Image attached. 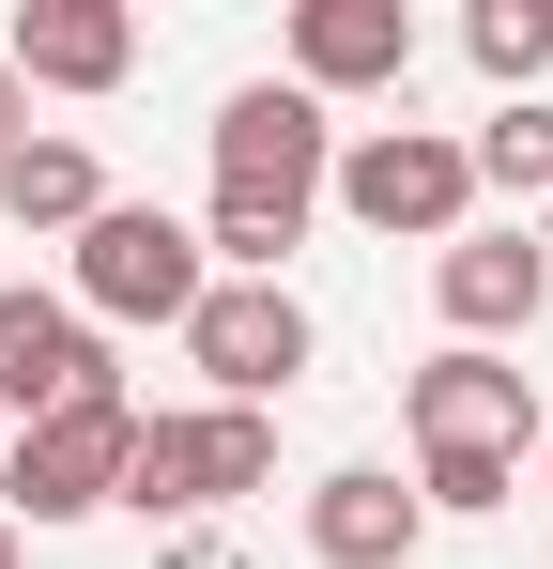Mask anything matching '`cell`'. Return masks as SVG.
Listing matches in <instances>:
<instances>
[{"label":"cell","mask_w":553,"mask_h":569,"mask_svg":"<svg viewBox=\"0 0 553 569\" xmlns=\"http://www.w3.org/2000/svg\"><path fill=\"white\" fill-rule=\"evenodd\" d=\"M262 477H276V416L200 400V416H139L123 508H139V523H200V508H231V492H262Z\"/></svg>","instance_id":"1"},{"label":"cell","mask_w":553,"mask_h":569,"mask_svg":"<svg viewBox=\"0 0 553 569\" xmlns=\"http://www.w3.org/2000/svg\"><path fill=\"white\" fill-rule=\"evenodd\" d=\"M339 216L384 231V247H461L476 154H461L446 123H369V139H339Z\"/></svg>","instance_id":"2"},{"label":"cell","mask_w":553,"mask_h":569,"mask_svg":"<svg viewBox=\"0 0 553 569\" xmlns=\"http://www.w3.org/2000/svg\"><path fill=\"white\" fill-rule=\"evenodd\" d=\"M339 186V123L323 93H292V78H247V93L215 108V200H247V216H292L308 231V200Z\"/></svg>","instance_id":"3"},{"label":"cell","mask_w":553,"mask_h":569,"mask_svg":"<svg viewBox=\"0 0 553 569\" xmlns=\"http://www.w3.org/2000/svg\"><path fill=\"white\" fill-rule=\"evenodd\" d=\"M123 447H139V400L108 385L78 416H47V431H16L0 447V523L31 539V523H92V508H123Z\"/></svg>","instance_id":"4"},{"label":"cell","mask_w":553,"mask_h":569,"mask_svg":"<svg viewBox=\"0 0 553 569\" xmlns=\"http://www.w3.org/2000/svg\"><path fill=\"white\" fill-rule=\"evenodd\" d=\"M200 292H215V262H200V231L154 216V200H108L78 231V323H184Z\"/></svg>","instance_id":"5"},{"label":"cell","mask_w":553,"mask_h":569,"mask_svg":"<svg viewBox=\"0 0 553 569\" xmlns=\"http://www.w3.org/2000/svg\"><path fill=\"white\" fill-rule=\"evenodd\" d=\"M400 416H415V462H523L539 447V385L507 355H476V339H446L431 370L400 385Z\"/></svg>","instance_id":"6"},{"label":"cell","mask_w":553,"mask_h":569,"mask_svg":"<svg viewBox=\"0 0 553 569\" xmlns=\"http://www.w3.org/2000/svg\"><path fill=\"white\" fill-rule=\"evenodd\" d=\"M184 355H200V385H215V400L276 416V400H292V370H308V308H292V278H215L200 308H184Z\"/></svg>","instance_id":"7"},{"label":"cell","mask_w":553,"mask_h":569,"mask_svg":"<svg viewBox=\"0 0 553 569\" xmlns=\"http://www.w3.org/2000/svg\"><path fill=\"white\" fill-rule=\"evenodd\" d=\"M108 339L78 323V292H0V416L16 431H47V416H78V400H108Z\"/></svg>","instance_id":"8"},{"label":"cell","mask_w":553,"mask_h":569,"mask_svg":"<svg viewBox=\"0 0 553 569\" xmlns=\"http://www.w3.org/2000/svg\"><path fill=\"white\" fill-rule=\"evenodd\" d=\"M0 62H16L31 93H123V78H139V16H123V0H16Z\"/></svg>","instance_id":"9"},{"label":"cell","mask_w":553,"mask_h":569,"mask_svg":"<svg viewBox=\"0 0 553 569\" xmlns=\"http://www.w3.org/2000/svg\"><path fill=\"white\" fill-rule=\"evenodd\" d=\"M415 0H292V93H400Z\"/></svg>","instance_id":"10"},{"label":"cell","mask_w":553,"mask_h":569,"mask_svg":"<svg viewBox=\"0 0 553 569\" xmlns=\"http://www.w3.org/2000/svg\"><path fill=\"white\" fill-rule=\"evenodd\" d=\"M431 308H446L461 339L492 355V339H523L553 308V262H539V231H461V247H431Z\"/></svg>","instance_id":"11"},{"label":"cell","mask_w":553,"mask_h":569,"mask_svg":"<svg viewBox=\"0 0 553 569\" xmlns=\"http://www.w3.org/2000/svg\"><path fill=\"white\" fill-rule=\"evenodd\" d=\"M415 539H431V508H415L384 462H339L308 492V555L323 569H415Z\"/></svg>","instance_id":"12"},{"label":"cell","mask_w":553,"mask_h":569,"mask_svg":"<svg viewBox=\"0 0 553 569\" xmlns=\"http://www.w3.org/2000/svg\"><path fill=\"white\" fill-rule=\"evenodd\" d=\"M0 216H16V231H92V216H108L92 139H16V154H0Z\"/></svg>","instance_id":"13"},{"label":"cell","mask_w":553,"mask_h":569,"mask_svg":"<svg viewBox=\"0 0 553 569\" xmlns=\"http://www.w3.org/2000/svg\"><path fill=\"white\" fill-rule=\"evenodd\" d=\"M461 47H476L492 108H507V93H539V62H553V0H476V16H461Z\"/></svg>","instance_id":"14"},{"label":"cell","mask_w":553,"mask_h":569,"mask_svg":"<svg viewBox=\"0 0 553 569\" xmlns=\"http://www.w3.org/2000/svg\"><path fill=\"white\" fill-rule=\"evenodd\" d=\"M461 154H476V186H507V200H553V108H539V93H507L492 123H476V139H461Z\"/></svg>","instance_id":"15"},{"label":"cell","mask_w":553,"mask_h":569,"mask_svg":"<svg viewBox=\"0 0 553 569\" xmlns=\"http://www.w3.org/2000/svg\"><path fill=\"white\" fill-rule=\"evenodd\" d=\"M16 139H31V78L0 62V154H16Z\"/></svg>","instance_id":"16"},{"label":"cell","mask_w":553,"mask_h":569,"mask_svg":"<svg viewBox=\"0 0 553 569\" xmlns=\"http://www.w3.org/2000/svg\"><path fill=\"white\" fill-rule=\"evenodd\" d=\"M0 569H31V539H16V523H0Z\"/></svg>","instance_id":"17"},{"label":"cell","mask_w":553,"mask_h":569,"mask_svg":"<svg viewBox=\"0 0 553 569\" xmlns=\"http://www.w3.org/2000/svg\"><path fill=\"white\" fill-rule=\"evenodd\" d=\"M539 262H553V200H539Z\"/></svg>","instance_id":"18"}]
</instances>
